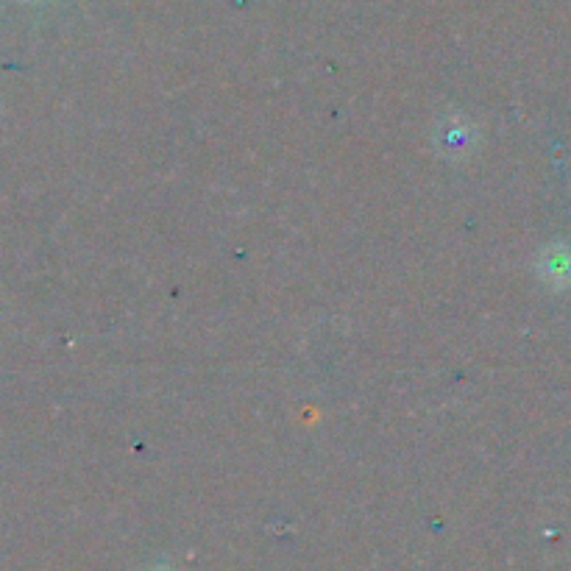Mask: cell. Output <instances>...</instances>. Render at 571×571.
Returning a JSON list of instances; mask_svg holds the SVG:
<instances>
[{"label":"cell","instance_id":"6da1fadb","mask_svg":"<svg viewBox=\"0 0 571 571\" xmlns=\"http://www.w3.org/2000/svg\"><path fill=\"white\" fill-rule=\"evenodd\" d=\"M544 270H547L549 282L566 284L571 282V252L563 246H552L544 257Z\"/></svg>","mask_w":571,"mask_h":571}]
</instances>
